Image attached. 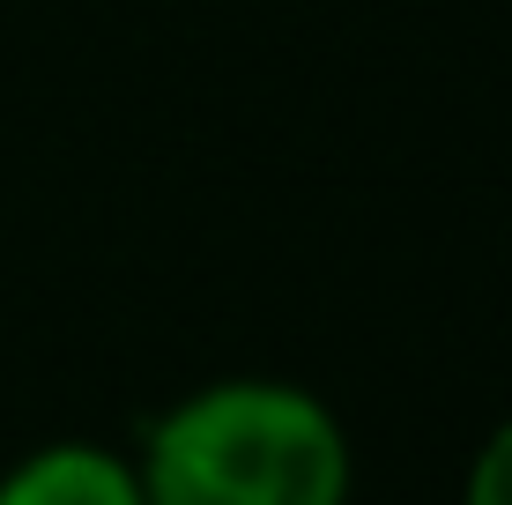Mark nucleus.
<instances>
[{
	"instance_id": "obj_1",
	"label": "nucleus",
	"mask_w": 512,
	"mask_h": 505,
	"mask_svg": "<svg viewBox=\"0 0 512 505\" xmlns=\"http://www.w3.org/2000/svg\"><path fill=\"white\" fill-rule=\"evenodd\" d=\"M149 505H349L357 446L305 379L223 372L164 402L127 446Z\"/></svg>"
},
{
	"instance_id": "obj_2",
	"label": "nucleus",
	"mask_w": 512,
	"mask_h": 505,
	"mask_svg": "<svg viewBox=\"0 0 512 505\" xmlns=\"http://www.w3.org/2000/svg\"><path fill=\"white\" fill-rule=\"evenodd\" d=\"M0 505H149L127 446L45 439L15 468H0Z\"/></svg>"
},
{
	"instance_id": "obj_3",
	"label": "nucleus",
	"mask_w": 512,
	"mask_h": 505,
	"mask_svg": "<svg viewBox=\"0 0 512 505\" xmlns=\"http://www.w3.org/2000/svg\"><path fill=\"white\" fill-rule=\"evenodd\" d=\"M461 505H512V416L483 431V446L461 468Z\"/></svg>"
}]
</instances>
